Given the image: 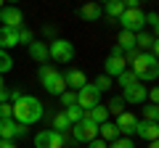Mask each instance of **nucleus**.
Segmentation results:
<instances>
[{"instance_id": "nucleus-1", "label": "nucleus", "mask_w": 159, "mask_h": 148, "mask_svg": "<svg viewBox=\"0 0 159 148\" xmlns=\"http://www.w3.org/2000/svg\"><path fill=\"white\" fill-rule=\"evenodd\" d=\"M11 106H13V111H11L13 122H19V124H24V127L43 119V103H40L37 98H32V95L16 98V101H11Z\"/></svg>"}, {"instance_id": "nucleus-2", "label": "nucleus", "mask_w": 159, "mask_h": 148, "mask_svg": "<svg viewBox=\"0 0 159 148\" xmlns=\"http://www.w3.org/2000/svg\"><path fill=\"white\" fill-rule=\"evenodd\" d=\"M133 74L138 77V82H154L159 77V63H157V56L151 53H141V56L133 61Z\"/></svg>"}, {"instance_id": "nucleus-3", "label": "nucleus", "mask_w": 159, "mask_h": 148, "mask_svg": "<svg viewBox=\"0 0 159 148\" xmlns=\"http://www.w3.org/2000/svg\"><path fill=\"white\" fill-rule=\"evenodd\" d=\"M40 82H43V87H45L51 95H61L64 90H66V82H64V74L58 72L56 66H51V63H43L37 72Z\"/></svg>"}, {"instance_id": "nucleus-4", "label": "nucleus", "mask_w": 159, "mask_h": 148, "mask_svg": "<svg viewBox=\"0 0 159 148\" xmlns=\"http://www.w3.org/2000/svg\"><path fill=\"white\" fill-rule=\"evenodd\" d=\"M119 21H122V29H125V32L138 34V32H143V27H146V13L141 11V6L138 8H125L122 16H119Z\"/></svg>"}, {"instance_id": "nucleus-5", "label": "nucleus", "mask_w": 159, "mask_h": 148, "mask_svg": "<svg viewBox=\"0 0 159 148\" xmlns=\"http://www.w3.org/2000/svg\"><path fill=\"white\" fill-rule=\"evenodd\" d=\"M48 58H53L56 63H69L74 58V45L64 37H56V40L48 45Z\"/></svg>"}, {"instance_id": "nucleus-6", "label": "nucleus", "mask_w": 159, "mask_h": 148, "mask_svg": "<svg viewBox=\"0 0 159 148\" xmlns=\"http://www.w3.org/2000/svg\"><path fill=\"white\" fill-rule=\"evenodd\" d=\"M72 132H74V140L77 143H90V140L98 137V124H93L90 119L82 116L77 124H72Z\"/></svg>"}, {"instance_id": "nucleus-7", "label": "nucleus", "mask_w": 159, "mask_h": 148, "mask_svg": "<svg viewBox=\"0 0 159 148\" xmlns=\"http://www.w3.org/2000/svg\"><path fill=\"white\" fill-rule=\"evenodd\" d=\"M64 132L56 130H43L34 135V148H64Z\"/></svg>"}, {"instance_id": "nucleus-8", "label": "nucleus", "mask_w": 159, "mask_h": 148, "mask_svg": "<svg viewBox=\"0 0 159 148\" xmlns=\"http://www.w3.org/2000/svg\"><path fill=\"white\" fill-rule=\"evenodd\" d=\"M98 103H101V93H98L93 85H82V87L77 90V106L82 108V111L98 106Z\"/></svg>"}, {"instance_id": "nucleus-9", "label": "nucleus", "mask_w": 159, "mask_h": 148, "mask_svg": "<svg viewBox=\"0 0 159 148\" xmlns=\"http://www.w3.org/2000/svg\"><path fill=\"white\" fill-rule=\"evenodd\" d=\"M27 135V127L13 122V116H0V137L13 140V137H24Z\"/></svg>"}, {"instance_id": "nucleus-10", "label": "nucleus", "mask_w": 159, "mask_h": 148, "mask_svg": "<svg viewBox=\"0 0 159 148\" xmlns=\"http://www.w3.org/2000/svg\"><path fill=\"white\" fill-rule=\"evenodd\" d=\"M0 21H3V27L21 29V21H24L21 8H19V6H3V8H0Z\"/></svg>"}, {"instance_id": "nucleus-11", "label": "nucleus", "mask_w": 159, "mask_h": 148, "mask_svg": "<svg viewBox=\"0 0 159 148\" xmlns=\"http://www.w3.org/2000/svg\"><path fill=\"white\" fill-rule=\"evenodd\" d=\"M146 95H148V90H146L143 82H135V85H130V87L122 90V101L130 103V106H141V103L146 101Z\"/></svg>"}, {"instance_id": "nucleus-12", "label": "nucleus", "mask_w": 159, "mask_h": 148, "mask_svg": "<svg viewBox=\"0 0 159 148\" xmlns=\"http://www.w3.org/2000/svg\"><path fill=\"white\" fill-rule=\"evenodd\" d=\"M117 130H119V135H135V124H138V116L135 114H130V111H122V114H117Z\"/></svg>"}, {"instance_id": "nucleus-13", "label": "nucleus", "mask_w": 159, "mask_h": 148, "mask_svg": "<svg viewBox=\"0 0 159 148\" xmlns=\"http://www.w3.org/2000/svg\"><path fill=\"white\" fill-rule=\"evenodd\" d=\"M135 135H141L143 140H157L159 137V124L157 122H146V119H138V124H135Z\"/></svg>"}, {"instance_id": "nucleus-14", "label": "nucleus", "mask_w": 159, "mask_h": 148, "mask_svg": "<svg viewBox=\"0 0 159 148\" xmlns=\"http://www.w3.org/2000/svg\"><path fill=\"white\" fill-rule=\"evenodd\" d=\"M16 45H19V29L0 27V48L8 50V48H16Z\"/></svg>"}, {"instance_id": "nucleus-15", "label": "nucleus", "mask_w": 159, "mask_h": 148, "mask_svg": "<svg viewBox=\"0 0 159 148\" xmlns=\"http://www.w3.org/2000/svg\"><path fill=\"white\" fill-rule=\"evenodd\" d=\"M64 82H66V87H72V90H80L82 85H88V77H85V72H80V69H69V72L64 74Z\"/></svg>"}, {"instance_id": "nucleus-16", "label": "nucleus", "mask_w": 159, "mask_h": 148, "mask_svg": "<svg viewBox=\"0 0 159 148\" xmlns=\"http://www.w3.org/2000/svg\"><path fill=\"white\" fill-rule=\"evenodd\" d=\"M125 56H109L106 58V63H103V66H106V77H117V74H122V72H125Z\"/></svg>"}, {"instance_id": "nucleus-17", "label": "nucleus", "mask_w": 159, "mask_h": 148, "mask_svg": "<svg viewBox=\"0 0 159 148\" xmlns=\"http://www.w3.org/2000/svg\"><path fill=\"white\" fill-rule=\"evenodd\" d=\"M85 119H90L93 124H103V122H109V111H106V106H93V108H88L85 111Z\"/></svg>"}, {"instance_id": "nucleus-18", "label": "nucleus", "mask_w": 159, "mask_h": 148, "mask_svg": "<svg viewBox=\"0 0 159 148\" xmlns=\"http://www.w3.org/2000/svg\"><path fill=\"white\" fill-rule=\"evenodd\" d=\"M27 50H29V58H34V61H48V45H45V42L32 40L27 45Z\"/></svg>"}, {"instance_id": "nucleus-19", "label": "nucleus", "mask_w": 159, "mask_h": 148, "mask_svg": "<svg viewBox=\"0 0 159 148\" xmlns=\"http://www.w3.org/2000/svg\"><path fill=\"white\" fill-rule=\"evenodd\" d=\"M98 135H101V140H106V143H111V140H117V137H122L114 122H103V124H98Z\"/></svg>"}, {"instance_id": "nucleus-20", "label": "nucleus", "mask_w": 159, "mask_h": 148, "mask_svg": "<svg viewBox=\"0 0 159 148\" xmlns=\"http://www.w3.org/2000/svg\"><path fill=\"white\" fill-rule=\"evenodd\" d=\"M80 19H85V21H98V19H101V6H98V3H85V6L80 8Z\"/></svg>"}, {"instance_id": "nucleus-21", "label": "nucleus", "mask_w": 159, "mask_h": 148, "mask_svg": "<svg viewBox=\"0 0 159 148\" xmlns=\"http://www.w3.org/2000/svg\"><path fill=\"white\" fill-rule=\"evenodd\" d=\"M119 50H122V53H127V50H130V48H135V34H133V32H125V29H122V34H119Z\"/></svg>"}, {"instance_id": "nucleus-22", "label": "nucleus", "mask_w": 159, "mask_h": 148, "mask_svg": "<svg viewBox=\"0 0 159 148\" xmlns=\"http://www.w3.org/2000/svg\"><path fill=\"white\" fill-rule=\"evenodd\" d=\"M122 11H125L122 0H109V3H106V16L109 19H119V16H122Z\"/></svg>"}, {"instance_id": "nucleus-23", "label": "nucleus", "mask_w": 159, "mask_h": 148, "mask_svg": "<svg viewBox=\"0 0 159 148\" xmlns=\"http://www.w3.org/2000/svg\"><path fill=\"white\" fill-rule=\"evenodd\" d=\"M135 82H138V77L130 72V69H125L122 74H117V85H122V90H125V87H130V85H135Z\"/></svg>"}, {"instance_id": "nucleus-24", "label": "nucleus", "mask_w": 159, "mask_h": 148, "mask_svg": "<svg viewBox=\"0 0 159 148\" xmlns=\"http://www.w3.org/2000/svg\"><path fill=\"white\" fill-rule=\"evenodd\" d=\"M64 114H66V119L72 122V124H77V122L82 119V116H85V111H82V108H80L77 103H74V106H66V111H64Z\"/></svg>"}, {"instance_id": "nucleus-25", "label": "nucleus", "mask_w": 159, "mask_h": 148, "mask_svg": "<svg viewBox=\"0 0 159 148\" xmlns=\"http://www.w3.org/2000/svg\"><path fill=\"white\" fill-rule=\"evenodd\" d=\"M11 69H13V58H11V53L0 48V74L11 72Z\"/></svg>"}, {"instance_id": "nucleus-26", "label": "nucleus", "mask_w": 159, "mask_h": 148, "mask_svg": "<svg viewBox=\"0 0 159 148\" xmlns=\"http://www.w3.org/2000/svg\"><path fill=\"white\" fill-rule=\"evenodd\" d=\"M122 106H125V101H122V95H117V98H111V101H109L106 111H109V114H122Z\"/></svg>"}, {"instance_id": "nucleus-27", "label": "nucleus", "mask_w": 159, "mask_h": 148, "mask_svg": "<svg viewBox=\"0 0 159 148\" xmlns=\"http://www.w3.org/2000/svg\"><path fill=\"white\" fill-rule=\"evenodd\" d=\"M53 124L58 127L56 132H64V130H69V127H72V122H69V119H66V114L61 111V114H56V119H53Z\"/></svg>"}, {"instance_id": "nucleus-28", "label": "nucleus", "mask_w": 159, "mask_h": 148, "mask_svg": "<svg viewBox=\"0 0 159 148\" xmlns=\"http://www.w3.org/2000/svg\"><path fill=\"white\" fill-rule=\"evenodd\" d=\"M143 119H146V122H157V119H159V108H157V103H151V106L143 108Z\"/></svg>"}, {"instance_id": "nucleus-29", "label": "nucleus", "mask_w": 159, "mask_h": 148, "mask_svg": "<svg viewBox=\"0 0 159 148\" xmlns=\"http://www.w3.org/2000/svg\"><path fill=\"white\" fill-rule=\"evenodd\" d=\"M58 98H61L64 106H74V103H77V90H64Z\"/></svg>"}, {"instance_id": "nucleus-30", "label": "nucleus", "mask_w": 159, "mask_h": 148, "mask_svg": "<svg viewBox=\"0 0 159 148\" xmlns=\"http://www.w3.org/2000/svg\"><path fill=\"white\" fill-rule=\"evenodd\" d=\"M93 87H96L98 93H103V90H109V87H111V77H106V74H103V77H98V80L93 82Z\"/></svg>"}, {"instance_id": "nucleus-31", "label": "nucleus", "mask_w": 159, "mask_h": 148, "mask_svg": "<svg viewBox=\"0 0 159 148\" xmlns=\"http://www.w3.org/2000/svg\"><path fill=\"white\" fill-rule=\"evenodd\" d=\"M109 148H135V146H133L130 137H117V140H111V146H109Z\"/></svg>"}, {"instance_id": "nucleus-32", "label": "nucleus", "mask_w": 159, "mask_h": 148, "mask_svg": "<svg viewBox=\"0 0 159 148\" xmlns=\"http://www.w3.org/2000/svg\"><path fill=\"white\" fill-rule=\"evenodd\" d=\"M32 40H34V34L29 29H19V45H29Z\"/></svg>"}, {"instance_id": "nucleus-33", "label": "nucleus", "mask_w": 159, "mask_h": 148, "mask_svg": "<svg viewBox=\"0 0 159 148\" xmlns=\"http://www.w3.org/2000/svg\"><path fill=\"white\" fill-rule=\"evenodd\" d=\"M11 111H13V106H11V103H0V116H11Z\"/></svg>"}, {"instance_id": "nucleus-34", "label": "nucleus", "mask_w": 159, "mask_h": 148, "mask_svg": "<svg viewBox=\"0 0 159 148\" xmlns=\"http://www.w3.org/2000/svg\"><path fill=\"white\" fill-rule=\"evenodd\" d=\"M146 24H151V27L157 29V24H159V16H157V13H146Z\"/></svg>"}, {"instance_id": "nucleus-35", "label": "nucleus", "mask_w": 159, "mask_h": 148, "mask_svg": "<svg viewBox=\"0 0 159 148\" xmlns=\"http://www.w3.org/2000/svg\"><path fill=\"white\" fill-rule=\"evenodd\" d=\"M90 148H109V143L101 140V137H96V140H90Z\"/></svg>"}, {"instance_id": "nucleus-36", "label": "nucleus", "mask_w": 159, "mask_h": 148, "mask_svg": "<svg viewBox=\"0 0 159 148\" xmlns=\"http://www.w3.org/2000/svg\"><path fill=\"white\" fill-rule=\"evenodd\" d=\"M141 53H143V50H138V48H130V50H127V61H135Z\"/></svg>"}, {"instance_id": "nucleus-37", "label": "nucleus", "mask_w": 159, "mask_h": 148, "mask_svg": "<svg viewBox=\"0 0 159 148\" xmlns=\"http://www.w3.org/2000/svg\"><path fill=\"white\" fill-rule=\"evenodd\" d=\"M0 148H16L13 140H6V137H0Z\"/></svg>"}, {"instance_id": "nucleus-38", "label": "nucleus", "mask_w": 159, "mask_h": 148, "mask_svg": "<svg viewBox=\"0 0 159 148\" xmlns=\"http://www.w3.org/2000/svg\"><path fill=\"white\" fill-rule=\"evenodd\" d=\"M138 3H141V0H122V6H125V8H138Z\"/></svg>"}, {"instance_id": "nucleus-39", "label": "nucleus", "mask_w": 159, "mask_h": 148, "mask_svg": "<svg viewBox=\"0 0 159 148\" xmlns=\"http://www.w3.org/2000/svg\"><path fill=\"white\" fill-rule=\"evenodd\" d=\"M6 101H8V90L3 87V90H0V103H6Z\"/></svg>"}, {"instance_id": "nucleus-40", "label": "nucleus", "mask_w": 159, "mask_h": 148, "mask_svg": "<svg viewBox=\"0 0 159 148\" xmlns=\"http://www.w3.org/2000/svg\"><path fill=\"white\" fill-rule=\"evenodd\" d=\"M148 148H159V146H157V140H151V143H148Z\"/></svg>"}, {"instance_id": "nucleus-41", "label": "nucleus", "mask_w": 159, "mask_h": 148, "mask_svg": "<svg viewBox=\"0 0 159 148\" xmlns=\"http://www.w3.org/2000/svg\"><path fill=\"white\" fill-rule=\"evenodd\" d=\"M3 87H6V82H3V74H0V90H3Z\"/></svg>"}, {"instance_id": "nucleus-42", "label": "nucleus", "mask_w": 159, "mask_h": 148, "mask_svg": "<svg viewBox=\"0 0 159 148\" xmlns=\"http://www.w3.org/2000/svg\"><path fill=\"white\" fill-rule=\"evenodd\" d=\"M3 6H6V0H0V8H3Z\"/></svg>"}, {"instance_id": "nucleus-43", "label": "nucleus", "mask_w": 159, "mask_h": 148, "mask_svg": "<svg viewBox=\"0 0 159 148\" xmlns=\"http://www.w3.org/2000/svg\"><path fill=\"white\" fill-rule=\"evenodd\" d=\"M101 3H109V0H101Z\"/></svg>"}]
</instances>
